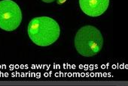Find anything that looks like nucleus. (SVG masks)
Masks as SVG:
<instances>
[{"mask_svg": "<svg viewBox=\"0 0 128 86\" xmlns=\"http://www.w3.org/2000/svg\"><path fill=\"white\" fill-rule=\"evenodd\" d=\"M30 40L39 46H48L57 41L60 28L56 20L49 17L33 18L28 25Z\"/></svg>", "mask_w": 128, "mask_h": 86, "instance_id": "1", "label": "nucleus"}, {"mask_svg": "<svg viewBox=\"0 0 128 86\" xmlns=\"http://www.w3.org/2000/svg\"><path fill=\"white\" fill-rule=\"evenodd\" d=\"M103 46V37L93 26L82 27L75 37V47L82 56L92 57L98 54Z\"/></svg>", "mask_w": 128, "mask_h": 86, "instance_id": "2", "label": "nucleus"}, {"mask_svg": "<svg viewBox=\"0 0 128 86\" xmlns=\"http://www.w3.org/2000/svg\"><path fill=\"white\" fill-rule=\"evenodd\" d=\"M22 21V12L12 0L0 1V29L6 32L17 29Z\"/></svg>", "mask_w": 128, "mask_h": 86, "instance_id": "3", "label": "nucleus"}, {"mask_svg": "<svg viewBox=\"0 0 128 86\" xmlns=\"http://www.w3.org/2000/svg\"><path fill=\"white\" fill-rule=\"evenodd\" d=\"M79 5L85 14L96 17L106 12L109 5V0H79Z\"/></svg>", "mask_w": 128, "mask_h": 86, "instance_id": "4", "label": "nucleus"}, {"mask_svg": "<svg viewBox=\"0 0 128 86\" xmlns=\"http://www.w3.org/2000/svg\"><path fill=\"white\" fill-rule=\"evenodd\" d=\"M42 1L45 3H51V2H54V1H56V0H42ZM66 0H59L58 3H63Z\"/></svg>", "mask_w": 128, "mask_h": 86, "instance_id": "5", "label": "nucleus"}]
</instances>
